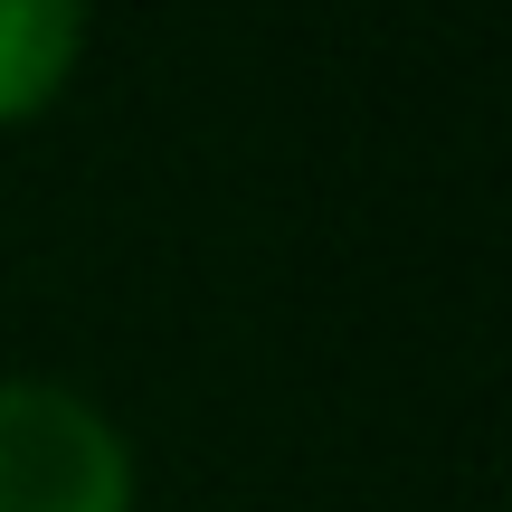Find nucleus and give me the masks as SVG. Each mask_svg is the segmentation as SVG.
<instances>
[{
  "mask_svg": "<svg viewBox=\"0 0 512 512\" xmlns=\"http://www.w3.org/2000/svg\"><path fill=\"white\" fill-rule=\"evenodd\" d=\"M0 512H143L133 427L76 380L0 370Z\"/></svg>",
  "mask_w": 512,
  "mask_h": 512,
  "instance_id": "f257e3e1",
  "label": "nucleus"
},
{
  "mask_svg": "<svg viewBox=\"0 0 512 512\" xmlns=\"http://www.w3.org/2000/svg\"><path fill=\"white\" fill-rule=\"evenodd\" d=\"M95 19L76 0H0V133L38 124L86 67Z\"/></svg>",
  "mask_w": 512,
  "mask_h": 512,
  "instance_id": "f03ea898",
  "label": "nucleus"
}]
</instances>
